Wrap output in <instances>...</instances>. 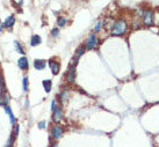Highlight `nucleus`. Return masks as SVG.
I'll return each mask as SVG.
<instances>
[{
    "instance_id": "12",
    "label": "nucleus",
    "mask_w": 159,
    "mask_h": 147,
    "mask_svg": "<svg viewBox=\"0 0 159 147\" xmlns=\"http://www.w3.org/2000/svg\"><path fill=\"white\" fill-rule=\"evenodd\" d=\"M42 83H43V87H44V91H46L47 93H49V92L51 91V86H52L51 80H44Z\"/></svg>"
},
{
    "instance_id": "11",
    "label": "nucleus",
    "mask_w": 159,
    "mask_h": 147,
    "mask_svg": "<svg viewBox=\"0 0 159 147\" xmlns=\"http://www.w3.org/2000/svg\"><path fill=\"white\" fill-rule=\"evenodd\" d=\"M41 42H42L41 36H38V35H33V36H32V41H30V45H32V47H36V45H38V44H41Z\"/></svg>"
},
{
    "instance_id": "17",
    "label": "nucleus",
    "mask_w": 159,
    "mask_h": 147,
    "mask_svg": "<svg viewBox=\"0 0 159 147\" xmlns=\"http://www.w3.org/2000/svg\"><path fill=\"white\" fill-rule=\"evenodd\" d=\"M15 48H16V50L21 53V54H24V51H23V49L21 48V45H20V43H18V42H15Z\"/></svg>"
},
{
    "instance_id": "8",
    "label": "nucleus",
    "mask_w": 159,
    "mask_h": 147,
    "mask_svg": "<svg viewBox=\"0 0 159 147\" xmlns=\"http://www.w3.org/2000/svg\"><path fill=\"white\" fill-rule=\"evenodd\" d=\"M18 65H19V67L22 70V71H26L27 68H28V66H29V64H28V59L26 57H21L20 59H19V62H18Z\"/></svg>"
},
{
    "instance_id": "7",
    "label": "nucleus",
    "mask_w": 159,
    "mask_h": 147,
    "mask_svg": "<svg viewBox=\"0 0 159 147\" xmlns=\"http://www.w3.org/2000/svg\"><path fill=\"white\" fill-rule=\"evenodd\" d=\"M52 111H53V114H52V119H53V122H61L62 121V117H63L62 108L61 107H56Z\"/></svg>"
},
{
    "instance_id": "10",
    "label": "nucleus",
    "mask_w": 159,
    "mask_h": 147,
    "mask_svg": "<svg viewBox=\"0 0 159 147\" xmlns=\"http://www.w3.org/2000/svg\"><path fill=\"white\" fill-rule=\"evenodd\" d=\"M14 23H15V18H14L13 15H11V16H8V18L6 19V21L4 22V27L11 28V27L14 26Z\"/></svg>"
},
{
    "instance_id": "13",
    "label": "nucleus",
    "mask_w": 159,
    "mask_h": 147,
    "mask_svg": "<svg viewBox=\"0 0 159 147\" xmlns=\"http://www.w3.org/2000/svg\"><path fill=\"white\" fill-rule=\"evenodd\" d=\"M85 49H86V48H85L84 45H81L80 48H78V49H77V51H76V60H78L79 58H80V57L84 54V52H85Z\"/></svg>"
},
{
    "instance_id": "16",
    "label": "nucleus",
    "mask_w": 159,
    "mask_h": 147,
    "mask_svg": "<svg viewBox=\"0 0 159 147\" xmlns=\"http://www.w3.org/2000/svg\"><path fill=\"white\" fill-rule=\"evenodd\" d=\"M67 95H69V92L67 91H62V93H61V100H62V102H64L67 98Z\"/></svg>"
},
{
    "instance_id": "4",
    "label": "nucleus",
    "mask_w": 159,
    "mask_h": 147,
    "mask_svg": "<svg viewBox=\"0 0 159 147\" xmlns=\"http://www.w3.org/2000/svg\"><path fill=\"white\" fill-rule=\"evenodd\" d=\"M66 80L69 83H73L75 80H76V64H72L70 70H69V73L66 75Z\"/></svg>"
},
{
    "instance_id": "5",
    "label": "nucleus",
    "mask_w": 159,
    "mask_h": 147,
    "mask_svg": "<svg viewBox=\"0 0 159 147\" xmlns=\"http://www.w3.org/2000/svg\"><path fill=\"white\" fill-rule=\"evenodd\" d=\"M96 44H98V39H96V36L94 34H91L88 36V39H87V43H86V49H88V50H92L93 48L96 47Z\"/></svg>"
},
{
    "instance_id": "15",
    "label": "nucleus",
    "mask_w": 159,
    "mask_h": 147,
    "mask_svg": "<svg viewBox=\"0 0 159 147\" xmlns=\"http://www.w3.org/2000/svg\"><path fill=\"white\" fill-rule=\"evenodd\" d=\"M66 19L63 18V16H59L58 19H57V24H58V27H64L66 24Z\"/></svg>"
},
{
    "instance_id": "9",
    "label": "nucleus",
    "mask_w": 159,
    "mask_h": 147,
    "mask_svg": "<svg viewBox=\"0 0 159 147\" xmlns=\"http://www.w3.org/2000/svg\"><path fill=\"white\" fill-rule=\"evenodd\" d=\"M46 65H47V62L43 60V59H36V60L34 62V67H35L36 70H38V71L43 70V68L46 67Z\"/></svg>"
},
{
    "instance_id": "22",
    "label": "nucleus",
    "mask_w": 159,
    "mask_h": 147,
    "mask_svg": "<svg viewBox=\"0 0 159 147\" xmlns=\"http://www.w3.org/2000/svg\"><path fill=\"white\" fill-rule=\"evenodd\" d=\"M3 28H4V27H3V23H1V22H0V32H1V30H3Z\"/></svg>"
},
{
    "instance_id": "23",
    "label": "nucleus",
    "mask_w": 159,
    "mask_h": 147,
    "mask_svg": "<svg viewBox=\"0 0 159 147\" xmlns=\"http://www.w3.org/2000/svg\"><path fill=\"white\" fill-rule=\"evenodd\" d=\"M50 147H57V144H52Z\"/></svg>"
},
{
    "instance_id": "14",
    "label": "nucleus",
    "mask_w": 159,
    "mask_h": 147,
    "mask_svg": "<svg viewBox=\"0 0 159 147\" xmlns=\"http://www.w3.org/2000/svg\"><path fill=\"white\" fill-rule=\"evenodd\" d=\"M5 110H6V112H7V114L9 115V117H11V123L14 124V123H15V117H14V115H13L11 108H9L8 106H6V107H5Z\"/></svg>"
},
{
    "instance_id": "6",
    "label": "nucleus",
    "mask_w": 159,
    "mask_h": 147,
    "mask_svg": "<svg viewBox=\"0 0 159 147\" xmlns=\"http://www.w3.org/2000/svg\"><path fill=\"white\" fill-rule=\"evenodd\" d=\"M49 67H50V70H51V72H52V74H58L59 73V70H61V65H59V63L58 62H56V60H53V59H50L49 60Z\"/></svg>"
},
{
    "instance_id": "3",
    "label": "nucleus",
    "mask_w": 159,
    "mask_h": 147,
    "mask_svg": "<svg viewBox=\"0 0 159 147\" xmlns=\"http://www.w3.org/2000/svg\"><path fill=\"white\" fill-rule=\"evenodd\" d=\"M143 21L145 26H152L153 24V12L152 10H145L143 15Z\"/></svg>"
},
{
    "instance_id": "1",
    "label": "nucleus",
    "mask_w": 159,
    "mask_h": 147,
    "mask_svg": "<svg viewBox=\"0 0 159 147\" xmlns=\"http://www.w3.org/2000/svg\"><path fill=\"white\" fill-rule=\"evenodd\" d=\"M127 32V23L124 20H119L114 23L111 29V35L113 36H121Z\"/></svg>"
},
{
    "instance_id": "2",
    "label": "nucleus",
    "mask_w": 159,
    "mask_h": 147,
    "mask_svg": "<svg viewBox=\"0 0 159 147\" xmlns=\"http://www.w3.org/2000/svg\"><path fill=\"white\" fill-rule=\"evenodd\" d=\"M63 132H64V130H63L62 126H59V125H53L51 127V132H50V133H51V137L53 139H59L63 136Z\"/></svg>"
},
{
    "instance_id": "21",
    "label": "nucleus",
    "mask_w": 159,
    "mask_h": 147,
    "mask_svg": "<svg viewBox=\"0 0 159 147\" xmlns=\"http://www.w3.org/2000/svg\"><path fill=\"white\" fill-rule=\"evenodd\" d=\"M38 127H40V129H44V127H46V122H44V121L40 122V123H38Z\"/></svg>"
},
{
    "instance_id": "18",
    "label": "nucleus",
    "mask_w": 159,
    "mask_h": 147,
    "mask_svg": "<svg viewBox=\"0 0 159 147\" xmlns=\"http://www.w3.org/2000/svg\"><path fill=\"white\" fill-rule=\"evenodd\" d=\"M23 91H24V92L28 91V78H27V77L23 79Z\"/></svg>"
},
{
    "instance_id": "20",
    "label": "nucleus",
    "mask_w": 159,
    "mask_h": 147,
    "mask_svg": "<svg viewBox=\"0 0 159 147\" xmlns=\"http://www.w3.org/2000/svg\"><path fill=\"white\" fill-rule=\"evenodd\" d=\"M101 24H102V22H98V24H96V26H95V28H94V32H99V30H100Z\"/></svg>"
},
{
    "instance_id": "19",
    "label": "nucleus",
    "mask_w": 159,
    "mask_h": 147,
    "mask_svg": "<svg viewBox=\"0 0 159 147\" xmlns=\"http://www.w3.org/2000/svg\"><path fill=\"white\" fill-rule=\"evenodd\" d=\"M58 34H59V30H58V29H57V28H53L52 30H51V35H52L53 37H56V36L58 35Z\"/></svg>"
}]
</instances>
